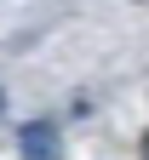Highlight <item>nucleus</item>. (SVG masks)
I'll return each mask as SVG.
<instances>
[{
  "instance_id": "f257e3e1",
  "label": "nucleus",
  "mask_w": 149,
  "mask_h": 160,
  "mask_svg": "<svg viewBox=\"0 0 149 160\" xmlns=\"http://www.w3.org/2000/svg\"><path fill=\"white\" fill-rule=\"evenodd\" d=\"M17 154L23 160H63L57 120H23V126H17Z\"/></svg>"
},
{
  "instance_id": "f03ea898",
  "label": "nucleus",
  "mask_w": 149,
  "mask_h": 160,
  "mask_svg": "<svg viewBox=\"0 0 149 160\" xmlns=\"http://www.w3.org/2000/svg\"><path fill=\"white\" fill-rule=\"evenodd\" d=\"M138 160H149V137H143V149H138Z\"/></svg>"
}]
</instances>
